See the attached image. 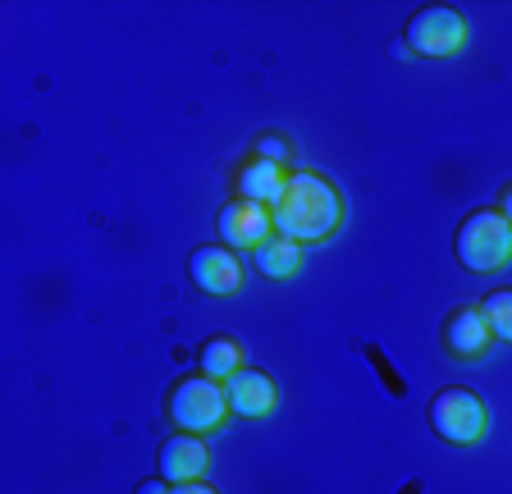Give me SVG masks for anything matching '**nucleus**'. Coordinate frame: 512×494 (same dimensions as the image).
<instances>
[{"label": "nucleus", "mask_w": 512, "mask_h": 494, "mask_svg": "<svg viewBox=\"0 0 512 494\" xmlns=\"http://www.w3.org/2000/svg\"><path fill=\"white\" fill-rule=\"evenodd\" d=\"M224 394H229V412H234V417H247V421L270 417L279 403L275 376H270V371H252V366H243L238 376L224 380Z\"/></svg>", "instance_id": "obj_10"}, {"label": "nucleus", "mask_w": 512, "mask_h": 494, "mask_svg": "<svg viewBox=\"0 0 512 494\" xmlns=\"http://www.w3.org/2000/svg\"><path fill=\"white\" fill-rule=\"evenodd\" d=\"M170 421L179 430H188V435H211V430H220L224 421H229V394H224L220 380L211 376H183L179 385L170 389Z\"/></svg>", "instance_id": "obj_3"}, {"label": "nucleus", "mask_w": 512, "mask_h": 494, "mask_svg": "<svg viewBox=\"0 0 512 494\" xmlns=\"http://www.w3.org/2000/svg\"><path fill=\"white\" fill-rule=\"evenodd\" d=\"M215 234L224 238V247H234V252H256V247L275 234V215L261 202H238L234 197V202L215 215Z\"/></svg>", "instance_id": "obj_8"}, {"label": "nucleus", "mask_w": 512, "mask_h": 494, "mask_svg": "<svg viewBox=\"0 0 512 494\" xmlns=\"http://www.w3.org/2000/svg\"><path fill=\"white\" fill-rule=\"evenodd\" d=\"M439 339H444V353L453 357V362H480V357L494 348V334H490L485 312H480V302H462V307H453L448 321H444V330H439Z\"/></svg>", "instance_id": "obj_6"}, {"label": "nucleus", "mask_w": 512, "mask_h": 494, "mask_svg": "<svg viewBox=\"0 0 512 494\" xmlns=\"http://www.w3.org/2000/svg\"><path fill=\"white\" fill-rule=\"evenodd\" d=\"M403 42L412 55L421 60H448L467 46V19L453 5H421V10L407 19Z\"/></svg>", "instance_id": "obj_5"}, {"label": "nucleus", "mask_w": 512, "mask_h": 494, "mask_svg": "<svg viewBox=\"0 0 512 494\" xmlns=\"http://www.w3.org/2000/svg\"><path fill=\"white\" fill-rule=\"evenodd\" d=\"M197 366H202V376L211 380H229L243 371V344H238L234 334H211L202 348H197Z\"/></svg>", "instance_id": "obj_12"}, {"label": "nucleus", "mask_w": 512, "mask_h": 494, "mask_svg": "<svg viewBox=\"0 0 512 494\" xmlns=\"http://www.w3.org/2000/svg\"><path fill=\"white\" fill-rule=\"evenodd\" d=\"M480 312H485V321H490V334H494V339L512 344V289L485 293V298H480Z\"/></svg>", "instance_id": "obj_14"}, {"label": "nucleus", "mask_w": 512, "mask_h": 494, "mask_svg": "<svg viewBox=\"0 0 512 494\" xmlns=\"http://www.w3.org/2000/svg\"><path fill=\"white\" fill-rule=\"evenodd\" d=\"M284 179H288L284 165H270V161H261V156H247V161L234 170V197L238 202L275 206L279 193H284Z\"/></svg>", "instance_id": "obj_11"}, {"label": "nucleus", "mask_w": 512, "mask_h": 494, "mask_svg": "<svg viewBox=\"0 0 512 494\" xmlns=\"http://www.w3.org/2000/svg\"><path fill=\"white\" fill-rule=\"evenodd\" d=\"M494 211H499L503 220L512 225V183H503V188H499V202H494Z\"/></svg>", "instance_id": "obj_17"}, {"label": "nucleus", "mask_w": 512, "mask_h": 494, "mask_svg": "<svg viewBox=\"0 0 512 494\" xmlns=\"http://www.w3.org/2000/svg\"><path fill=\"white\" fill-rule=\"evenodd\" d=\"M252 257H256V270L270 275V280H293L302 270V247L293 243V238H279V234H270Z\"/></svg>", "instance_id": "obj_13"}, {"label": "nucleus", "mask_w": 512, "mask_h": 494, "mask_svg": "<svg viewBox=\"0 0 512 494\" xmlns=\"http://www.w3.org/2000/svg\"><path fill=\"white\" fill-rule=\"evenodd\" d=\"M188 275H192V284L202 293H211V298H234V293L243 289V261H238L234 247H224V243L197 247L188 257Z\"/></svg>", "instance_id": "obj_7"}, {"label": "nucleus", "mask_w": 512, "mask_h": 494, "mask_svg": "<svg viewBox=\"0 0 512 494\" xmlns=\"http://www.w3.org/2000/svg\"><path fill=\"white\" fill-rule=\"evenodd\" d=\"M275 215V234L293 238L298 247L307 243H330L343 229V197L330 179H320L316 170H288L284 193L270 206Z\"/></svg>", "instance_id": "obj_1"}, {"label": "nucleus", "mask_w": 512, "mask_h": 494, "mask_svg": "<svg viewBox=\"0 0 512 494\" xmlns=\"http://www.w3.org/2000/svg\"><path fill=\"white\" fill-rule=\"evenodd\" d=\"M170 494H220V490L206 481H183V485H170Z\"/></svg>", "instance_id": "obj_16"}, {"label": "nucleus", "mask_w": 512, "mask_h": 494, "mask_svg": "<svg viewBox=\"0 0 512 494\" xmlns=\"http://www.w3.org/2000/svg\"><path fill=\"white\" fill-rule=\"evenodd\" d=\"M453 252H458L462 270H471V275L503 270L512 261V225L494 211V206L471 211L458 225V234H453Z\"/></svg>", "instance_id": "obj_2"}, {"label": "nucleus", "mask_w": 512, "mask_h": 494, "mask_svg": "<svg viewBox=\"0 0 512 494\" xmlns=\"http://www.w3.org/2000/svg\"><path fill=\"white\" fill-rule=\"evenodd\" d=\"M206 462H211L206 440H202V435H188V430H174L170 440L156 449V472H160V481H170V485L202 481Z\"/></svg>", "instance_id": "obj_9"}, {"label": "nucleus", "mask_w": 512, "mask_h": 494, "mask_svg": "<svg viewBox=\"0 0 512 494\" xmlns=\"http://www.w3.org/2000/svg\"><path fill=\"white\" fill-rule=\"evenodd\" d=\"M252 156H261V161H270V165H293V142H288L284 133H261V138L252 142Z\"/></svg>", "instance_id": "obj_15"}, {"label": "nucleus", "mask_w": 512, "mask_h": 494, "mask_svg": "<svg viewBox=\"0 0 512 494\" xmlns=\"http://www.w3.org/2000/svg\"><path fill=\"white\" fill-rule=\"evenodd\" d=\"M138 494H170V481H160V476H156V481H142Z\"/></svg>", "instance_id": "obj_18"}, {"label": "nucleus", "mask_w": 512, "mask_h": 494, "mask_svg": "<svg viewBox=\"0 0 512 494\" xmlns=\"http://www.w3.org/2000/svg\"><path fill=\"white\" fill-rule=\"evenodd\" d=\"M430 430H435L444 444H480L490 435V408H485V398L467 394V389H439L430 398V412H426Z\"/></svg>", "instance_id": "obj_4"}]
</instances>
